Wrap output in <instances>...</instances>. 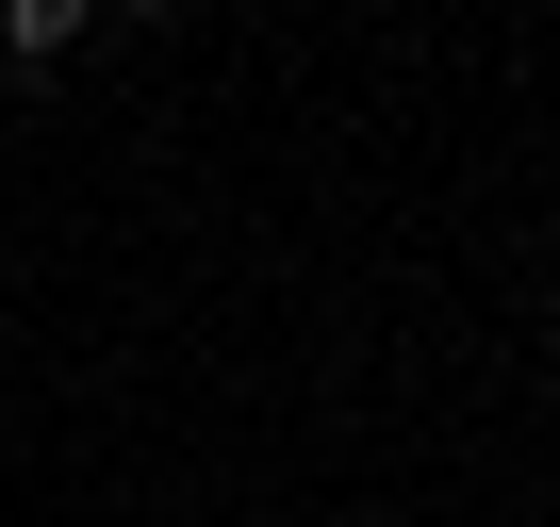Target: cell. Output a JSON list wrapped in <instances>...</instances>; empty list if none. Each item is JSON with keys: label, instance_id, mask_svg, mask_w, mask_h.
I'll return each instance as SVG.
<instances>
[{"label": "cell", "instance_id": "cell-1", "mask_svg": "<svg viewBox=\"0 0 560 527\" xmlns=\"http://www.w3.org/2000/svg\"><path fill=\"white\" fill-rule=\"evenodd\" d=\"M67 34H83L67 0H18V17H0V50H18V67H67Z\"/></svg>", "mask_w": 560, "mask_h": 527}]
</instances>
